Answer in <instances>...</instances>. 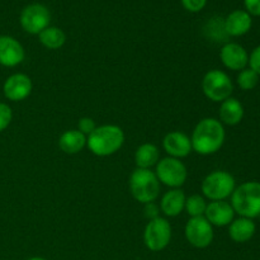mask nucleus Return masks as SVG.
I'll return each mask as SVG.
<instances>
[{
    "mask_svg": "<svg viewBox=\"0 0 260 260\" xmlns=\"http://www.w3.org/2000/svg\"><path fill=\"white\" fill-rule=\"evenodd\" d=\"M225 127L216 118H203L196 124L190 142L192 149L200 155L216 154L225 144Z\"/></svg>",
    "mask_w": 260,
    "mask_h": 260,
    "instance_id": "obj_1",
    "label": "nucleus"
},
{
    "mask_svg": "<svg viewBox=\"0 0 260 260\" xmlns=\"http://www.w3.org/2000/svg\"><path fill=\"white\" fill-rule=\"evenodd\" d=\"M124 132L117 124H102L86 137V146L94 155L111 156L121 150L124 144Z\"/></svg>",
    "mask_w": 260,
    "mask_h": 260,
    "instance_id": "obj_2",
    "label": "nucleus"
},
{
    "mask_svg": "<svg viewBox=\"0 0 260 260\" xmlns=\"http://www.w3.org/2000/svg\"><path fill=\"white\" fill-rule=\"evenodd\" d=\"M231 206L241 217L255 218L260 216V183L245 182L235 188L231 194Z\"/></svg>",
    "mask_w": 260,
    "mask_h": 260,
    "instance_id": "obj_3",
    "label": "nucleus"
},
{
    "mask_svg": "<svg viewBox=\"0 0 260 260\" xmlns=\"http://www.w3.org/2000/svg\"><path fill=\"white\" fill-rule=\"evenodd\" d=\"M129 192L137 202L146 205L155 202L160 194V182L151 169H136L129 177Z\"/></svg>",
    "mask_w": 260,
    "mask_h": 260,
    "instance_id": "obj_4",
    "label": "nucleus"
},
{
    "mask_svg": "<svg viewBox=\"0 0 260 260\" xmlns=\"http://www.w3.org/2000/svg\"><path fill=\"white\" fill-rule=\"evenodd\" d=\"M236 188L235 178L225 170H215L206 175L201 184L203 197L210 201H225Z\"/></svg>",
    "mask_w": 260,
    "mask_h": 260,
    "instance_id": "obj_5",
    "label": "nucleus"
},
{
    "mask_svg": "<svg viewBox=\"0 0 260 260\" xmlns=\"http://www.w3.org/2000/svg\"><path fill=\"white\" fill-rule=\"evenodd\" d=\"M202 91L206 98L210 99L211 102L222 103L233 94L234 84L225 71L213 69L207 71L203 76Z\"/></svg>",
    "mask_w": 260,
    "mask_h": 260,
    "instance_id": "obj_6",
    "label": "nucleus"
},
{
    "mask_svg": "<svg viewBox=\"0 0 260 260\" xmlns=\"http://www.w3.org/2000/svg\"><path fill=\"white\" fill-rule=\"evenodd\" d=\"M155 167H156L155 174L159 182L169 187L170 189L180 188L188 178L187 167L184 162L180 161V159L170 156L164 157V159H160Z\"/></svg>",
    "mask_w": 260,
    "mask_h": 260,
    "instance_id": "obj_7",
    "label": "nucleus"
},
{
    "mask_svg": "<svg viewBox=\"0 0 260 260\" xmlns=\"http://www.w3.org/2000/svg\"><path fill=\"white\" fill-rule=\"evenodd\" d=\"M172 239V226L167 218L156 217L147 222L144 231V243L151 251L164 250Z\"/></svg>",
    "mask_w": 260,
    "mask_h": 260,
    "instance_id": "obj_8",
    "label": "nucleus"
},
{
    "mask_svg": "<svg viewBox=\"0 0 260 260\" xmlns=\"http://www.w3.org/2000/svg\"><path fill=\"white\" fill-rule=\"evenodd\" d=\"M20 25L29 35H40L51 22L50 10L42 4H30L20 13Z\"/></svg>",
    "mask_w": 260,
    "mask_h": 260,
    "instance_id": "obj_9",
    "label": "nucleus"
},
{
    "mask_svg": "<svg viewBox=\"0 0 260 260\" xmlns=\"http://www.w3.org/2000/svg\"><path fill=\"white\" fill-rule=\"evenodd\" d=\"M184 234L188 243L198 249L207 248L213 241V226L206 220L205 216L190 217L185 225Z\"/></svg>",
    "mask_w": 260,
    "mask_h": 260,
    "instance_id": "obj_10",
    "label": "nucleus"
},
{
    "mask_svg": "<svg viewBox=\"0 0 260 260\" xmlns=\"http://www.w3.org/2000/svg\"><path fill=\"white\" fill-rule=\"evenodd\" d=\"M32 89L33 84L30 78L22 73L10 75L3 86L5 98L12 102H22L27 99L32 93Z\"/></svg>",
    "mask_w": 260,
    "mask_h": 260,
    "instance_id": "obj_11",
    "label": "nucleus"
},
{
    "mask_svg": "<svg viewBox=\"0 0 260 260\" xmlns=\"http://www.w3.org/2000/svg\"><path fill=\"white\" fill-rule=\"evenodd\" d=\"M220 58L222 65L233 71H241L249 65L248 52L239 43L229 42L223 45L220 51Z\"/></svg>",
    "mask_w": 260,
    "mask_h": 260,
    "instance_id": "obj_12",
    "label": "nucleus"
},
{
    "mask_svg": "<svg viewBox=\"0 0 260 260\" xmlns=\"http://www.w3.org/2000/svg\"><path fill=\"white\" fill-rule=\"evenodd\" d=\"M235 211L226 201H211L207 203L205 218L216 228H225L235 220Z\"/></svg>",
    "mask_w": 260,
    "mask_h": 260,
    "instance_id": "obj_13",
    "label": "nucleus"
},
{
    "mask_svg": "<svg viewBox=\"0 0 260 260\" xmlns=\"http://www.w3.org/2000/svg\"><path fill=\"white\" fill-rule=\"evenodd\" d=\"M162 147L170 157L175 159L187 157L193 151L190 137L180 131H172L165 135L162 140Z\"/></svg>",
    "mask_w": 260,
    "mask_h": 260,
    "instance_id": "obj_14",
    "label": "nucleus"
},
{
    "mask_svg": "<svg viewBox=\"0 0 260 260\" xmlns=\"http://www.w3.org/2000/svg\"><path fill=\"white\" fill-rule=\"evenodd\" d=\"M25 52L20 42L10 36H0V65L14 68L23 62Z\"/></svg>",
    "mask_w": 260,
    "mask_h": 260,
    "instance_id": "obj_15",
    "label": "nucleus"
},
{
    "mask_svg": "<svg viewBox=\"0 0 260 260\" xmlns=\"http://www.w3.org/2000/svg\"><path fill=\"white\" fill-rule=\"evenodd\" d=\"M223 23H225V30L228 36L240 37L250 30L253 20H251V15L245 10H234L228 15Z\"/></svg>",
    "mask_w": 260,
    "mask_h": 260,
    "instance_id": "obj_16",
    "label": "nucleus"
},
{
    "mask_svg": "<svg viewBox=\"0 0 260 260\" xmlns=\"http://www.w3.org/2000/svg\"><path fill=\"white\" fill-rule=\"evenodd\" d=\"M185 198L184 192L179 188L169 189L160 200V210L167 217H177L184 211Z\"/></svg>",
    "mask_w": 260,
    "mask_h": 260,
    "instance_id": "obj_17",
    "label": "nucleus"
},
{
    "mask_svg": "<svg viewBox=\"0 0 260 260\" xmlns=\"http://www.w3.org/2000/svg\"><path fill=\"white\" fill-rule=\"evenodd\" d=\"M220 119L218 121L222 124L228 126H236L240 123L244 118V107L236 98H228L221 103L220 112H218Z\"/></svg>",
    "mask_w": 260,
    "mask_h": 260,
    "instance_id": "obj_18",
    "label": "nucleus"
},
{
    "mask_svg": "<svg viewBox=\"0 0 260 260\" xmlns=\"http://www.w3.org/2000/svg\"><path fill=\"white\" fill-rule=\"evenodd\" d=\"M256 226L251 218L240 217L229 225V235L235 243H246L254 236Z\"/></svg>",
    "mask_w": 260,
    "mask_h": 260,
    "instance_id": "obj_19",
    "label": "nucleus"
},
{
    "mask_svg": "<svg viewBox=\"0 0 260 260\" xmlns=\"http://www.w3.org/2000/svg\"><path fill=\"white\" fill-rule=\"evenodd\" d=\"M86 146V136L78 129H69L65 131L58 139V147L61 151L69 155H75L83 151Z\"/></svg>",
    "mask_w": 260,
    "mask_h": 260,
    "instance_id": "obj_20",
    "label": "nucleus"
},
{
    "mask_svg": "<svg viewBox=\"0 0 260 260\" xmlns=\"http://www.w3.org/2000/svg\"><path fill=\"white\" fill-rule=\"evenodd\" d=\"M160 160V151L157 149L156 145L150 144H142L137 147L136 152H135V162L136 167L140 169H151L152 167L157 164Z\"/></svg>",
    "mask_w": 260,
    "mask_h": 260,
    "instance_id": "obj_21",
    "label": "nucleus"
},
{
    "mask_svg": "<svg viewBox=\"0 0 260 260\" xmlns=\"http://www.w3.org/2000/svg\"><path fill=\"white\" fill-rule=\"evenodd\" d=\"M38 38H40V42L48 50H58L66 42L65 32L60 28L50 27V25L38 35Z\"/></svg>",
    "mask_w": 260,
    "mask_h": 260,
    "instance_id": "obj_22",
    "label": "nucleus"
},
{
    "mask_svg": "<svg viewBox=\"0 0 260 260\" xmlns=\"http://www.w3.org/2000/svg\"><path fill=\"white\" fill-rule=\"evenodd\" d=\"M206 207H207L206 198L202 197L201 194H192L185 198L184 210L189 215V217H201V216H205Z\"/></svg>",
    "mask_w": 260,
    "mask_h": 260,
    "instance_id": "obj_23",
    "label": "nucleus"
},
{
    "mask_svg": "<svg viewBox=\"0 0 260 260\" xmlns=\"http://www.w3.org/2000/svg\"><path fill=\"white\" fill-rule=\"evenodd\" d=\"M259 83V75L250 68L241 70L238 75V85L243 90H253Z\"/></svg>",
    "mask_w": 260,
    "mask_h": 260,
    "instance_id": "obj_24",
    "label": "nucleus"
},
{
    "mask_svg": "<svg viewBox=\"0 0 260 260\" xmlns=\"http://www.w3.org/2000/svg\"><path fill=\"white\" fill-rule=\"evenodd\" d=\"M13 119V112L8 104L0 103V132L4 131Z\"/></svg>",
    "mask_w": 260,
    "mask_h": 260,
    "instance_id": "obj_25",
    "label": "nucleus"
},
{
    "mask_svg": "<svg viewBox=\"0 0 260 260\" xmlns=\"http://www.w3.org/2000/svg\"><path fill=\"white\" fill-rule=\"evenodd\" d=\"M96 128L95 121L93 118H89V117H83V118L79 119L78 122V131H80L81 134L85 135L86 137Z\"/></svg>",
    "mask_w": 260,
    "mask_h": 260,
    "instance_id": "obj_26",
    "label": "nucleus"
},
{
    "mask_svg": "<svg viewBox=\"0 0 260 260\" xmlns=\"http://www.w3.org/2000/svg\"><path fill=\"white\" fill-rule=\"evenodd\" d=\"M207 29H210V37L220 41L221 32L218 29H225V23H223V20L218 19V18H213V19L208 23ZM222 33H225V32H222Z\"/></svg>",
    "mask_w": 260,
    "mask_h": 260,
    "instance_id": "obj_27",
    "label": "nucleus"
},
{
    "mask_svg": "<svg viewBox=\"0 0 260 260\" xmlns=\"http://www.w3.org/2000/svg\"><path fill=\"white\" fill-rule=\"evenodd\" d=\"M249 66L260 76V46L254 48L249 55Z\"/></svg>",
    "mask_w": 260,
    "mask_h": 260,
    "instance_id": "obj_28",
    "label": "nucleus"
},
{
    "mask_svg": "<svg viewBox=\"0 0 260 260\" xmlns=\"http://www.w3.org/2000/svg\"><path fill=\"white\" fill-rule=\"evenodd\" d=\"M207 0H182V4L188 12L197 13L205 8Z\"/></svg>",
    "mask_w": 260,
    "mask_h": 260,
    "instance_id": "obj_29",
    "label": "nucleus"
},
{
    "mask_svg": "<svg viewBox=\"0 0 260 260\" xmlns=\"http://www.w3.org/2000/svg\"><path fill=\"white\" fill-rule=\"evenodd\" d=\"M246 12L255 17H260V0H244Z\"/></svg>",
    "mask_w": 260,
    "mask_h": 260,
    "instance_id": "obj_30",
    "label": "nucleus"
},
{
    "mask_svg": "<svg viewBox=\"0 0 260 260\" xmlns=\"http://www.w3.org/2000/svg\"><path fill=\"white\" fill-rule=\"evenodd\" d=\"M144 212H145V217H146L149 221L154 220V218H156V217H160L159 207H157L154 202L146 203V205H145Z\"/></svg>",
    "mask_w": 260,
    "mask_h": 260,
    "instance_id": "obj_31",
    "label": "nucleus"
},
{
    "mask_svg": "<svg viewBox=\"0 0 260 260\" xmlns=\"http://www.w3.org/2000/svg\"><path fill=\"white\" fill-rule=\"evenodd\" d=\"M28 260H46V259L38 258V256H35V258H30V259H28Z\"/></svg>",
    "mask_w": 260,
    "mask_h": 260,
    "instance_id": "obj_32",
    "label": "nucleus"
}]
</instances>
